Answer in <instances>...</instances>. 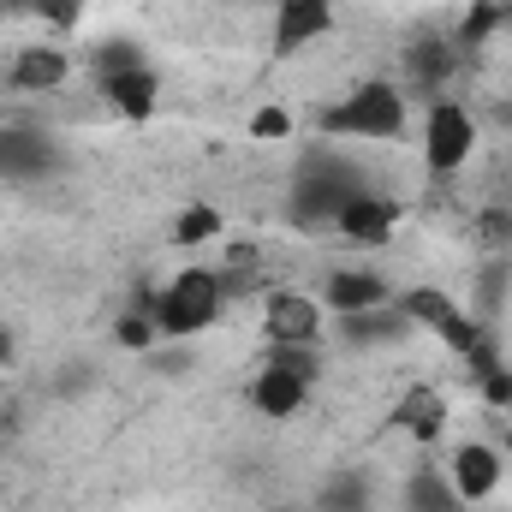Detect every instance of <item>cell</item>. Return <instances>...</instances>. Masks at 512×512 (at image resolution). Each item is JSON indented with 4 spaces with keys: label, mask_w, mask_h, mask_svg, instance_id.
Here are the masks:
<instances>
[{
    "label": "cell",
    "mask_w": 512,
    "mask_h": 512,
    "mask_svg": "<svg viewBox=\"0 0 512 512\" xmlns=\"http://www.w3.org/2000/svg\"><path fill=\"white\" fill-rule=\"evenodd\" d=\"M262 328H268V346H316L322 340V304L304 292H268Z\"/></svg>",
    "instance_id": "ba28073f"
},
{
    "label": "cell",
    "mask_w": 512,
    "mask_h": 512,
    "mask_svg": "<svg viewBox=\"0 0 512 512\" xmlns=\"http://www.w3.org/2000/svg\"><path fill=\"white\" fill-rule=\"evenodd\" d=\"M221 274L215 268H179L161 292H137V310L155 322L161 340H197L209 322H221Z\"/></svg>",
    "instance_id": "6da1fadb"
},
{
    "label": "cell",
    "mask_w": 512,
    "mask_h": 512,
    "mask_svg": "<svg viewBox=\"0 0 512 512\" xmlns=\"http://www.w3.org/2000/svg\"><path fill=\"white\" fill-rule=\"evenodd\" d=\"M292 131V114L286 108H256L251 114V137H286Z\"/></svg>",
    "instance_id": "d4e9b609"
},
{
    "label": "cell",
    "mask_w": 512,
    "mask_h": 512,
    "mask_svg": "<svg viewBox=\"0 0 512 512\" xmlns=\"http://www.w3.org/2000/svg\"><path fill=\"white\" fill-rule=\"evenodd\" d=\"M304 399H310V376H298V370H286V364H262V370H256L251 405L262 411V417L286 423V417L304 411Z\"/></svg>",
    "instance_id": "7c38bea8"
},
{
    "label": "cell",
    "mask_w": 512,
    "mask_h": 512,
    "mask_svg": "<svg viewBox=\"0 0 512 512\" xmlns=\"http://www.w3.org/2000/svg\"><path fill=\"white\" fill-rule=\"evenodd\" d=\"M483 399H489V405H512V370H507V364L483 376Z\"/></svg>",
    "instance_id": "484cf974"
},
{
    "label": "cell",
    "mask_w": 512,
    "mask_h": 512,
    "mask_svg": "<svg viewBox=\"0 0 512 512\" xmlns=\"http://www.w3.org/2000/svg\"><path fill=\"white\" fill-rule=\"evenodd\" d=\"M322 512H370V477L364 471H340L322 483Z\"/></svg>",
    "instance_id": "d6986e66"
},
{
    "label": "cell",
    "mask_w": 512,
    "mask_h": 512,
    "mask_svg": "<svg viewBox=\"0 0 512 512\" xmlns=\"http://www.w3.org/2000/svg\"><path fill=\"white\" fill-rule=\"evenodd\" d=\"M12 358H18V346H12V328H6V322H0V370H6V364H12Z\"/></svg>",
    "instance_id": "f1b7e54d"
},
{
    "label": "cell",
    "mask_w": 512,
    "mask_h": 512,
    "mask_svg": "<svg viewBox=\"0 0 512 512\" xmlns=\"http://www.w3.org/2000/svg\"><path fill=\"white\" fill-rule=\"evenodd\" d=\"M483 6H501V12H507V6H512V0H483Z\"/></svg>",
    "instance_id": "4dcf8cb0"
},
{
    "label": "cell",
    "mask_w": 512,
    "mask_h": 512,
    "mask_svg": "<svg viewBox=\"0 0 512 512\" xmlns=\"http://www.w3.org/2000/svg\"><path fill=\"white\" fill-rule=\"evenodd\" d=\"M364 185V173L352 161H334V155H304L298 161V179H292V215L298 221H334Z\"/></svg>",
    "instance_id": "277c9868"
},
{
    "label": "cell",
    "mask_w": 512,
    "mask_h": 512,
    "mask_svg": "<svg viewBox=\"0 0 512 512\" xmlns=\"http://www.w3.org/2000/svg\"><path fill=\"white\" fill-rule=\"evenodd\" d=\"M328 30H334V0H274L268 54H274V60H292V54H304L310 42H322Z\"/></svg>",
    "instance_id": "8992f818"
},
{
    "label": "cell",
    "mask_w": 512,
    "mask_h": 512,
    "mask_svg": "<svg viewBox=\"0 0 512 512\" xmlns=\"http://www.w3.org/2000/svg\"><path fill=\"white\" fill-rule=\"evenodd\" d=\"M459 489H453V477L447 471H435V465H417L411 471V483H405V512H459Z\"/></svg>",
    "instance_id": "ac0fdd59"
},
{
    "label": "cell",
    "mask_w": 512,
    "mask_h": 512,
    "mask_svg": "<svg viewBox=\"0 0 512 512\" xmlns=\"http://www.w3.org/2000/svg\"><path fill=\"white\" fill-rule=\"evenodd\" d=\"M66 72H72V66H66V54H60V48H48V42H36V48H18V54H12L6 84H12V90H36V96H42V90H60V84H66Z\"/></svg>",
    "instance_id": "2e32d148"
},
{
    "label": "cell",
    "mask_w": 512,
    "mask_h": 512,
    "mask_svg": "<svg viewBox=\"0 0 512 512\" xmlns=\"http://www.w3.org/2000/svg\"><path fill=\"white\" fill-rule=\"evenodd\" d=\"M495 24H501V6H483V0H471V12H465V24L453 30V42H459V48H477V42L495 30Z\"/></svg>",
    "instance_id": "7402d4cb"
},
{
    "label": "cell",
    "mask_w": 512,
    "mask_h": 512,
    "mask_svg": "<svg viewBox=\"0 0 512 512\" xmlns=\"http://www.w3.org/2000/svg\"><path fill=\"white\" fill-rule=\"evenodd\" d=\"M334 227H340L352 245H387L393 227H399V203L382 197V191H358V197L334 215Z\"/></svg>",
    "instance_id": "8fae6325"
},
{
    "label": "cell",
    "mask_w": 512,
    "mask_h": 512,
    "mask_svg": "<svg viewBox=\"0 0 512 512\" xmlns=\"http://www.w3.org/2000/svg\"><path fill=\"white\" fill-rule=\"evenodd\" d=\"M411 334V316L387 298V304H370V310H352V316H340V340L352 346V352H364V346H393V340H405Z\"/></svg>",
    "instance_id": "4fadbf2b"
},
{
    "label": "cell",
    "mask_w": 512,
    "mask_h": 512,
    "mask_svg": "<svg viewBox=\"0 0 512 512\" xmlns=\"http://www.w3.org/2000/svg\"><path fill=\"white\" fill-rule=\"evenodd\" d=\"M447 477H453V489H459V501H465V507L489 501V495L501 489V477H507L501 447H489V441H465V447H453Z\"/></svg>",
    "instance_id": "9c48e42d"
},
{
    "label": "cell",
    "mask_w": 512,
    "mask_h": 512,
    "mask_svg": "<svg viewBox=\"0 0 512 512\" xmlns=\"http://www.w3.org/2000/svg\"><path fill=\"white\" fill-rule=\"evenodd\" d=\"M501 292H507V268H495V274H483V310H501Z\"/></svg>",
    "instance_id": "83f0119b"
},
{
    "label": "cell",
    "mask_w": 512,
    "mask_h": 512,
    "mask_svg": "<svg viewBox=\"0 0 512 512\" xmlns=\"http://www.w3.org/2000/svg\"><path fill=\"white\" fill-rule=\"evenodd\" d=\"M405 72H411V90H423L429 102H441V84L453 78V42L447 36H417L405 48Z\"/></svg>",
    "instance_id": "9a60e30c"
},
{
    "label": "cell",
    "mask_w": 512,
    "mask_h": 512,
    "mask_svg": "<svg viewBox=\"0 0 512 512\" xmlns=\"http://www.w3.org/2000/svg\"><path fill=\"white\" fill-rule=\"evenodd\" d=\"M393 304L411 316V328H429L447 352H459V358L471 364V376H477V382H483L489 370H501V352L489 346L483 322H477V316H465L447 292H435V286H411V292H399Z\"/></svg>",
    "instance_id": "7a4b0ae2"
},
{
    "label": "cell",
    "mask_w": 512,
    "mask_h": 512,
    "mask_svg": "<svg viewBox=\"0 0 512 512\" xmlns=\"http://www.w3.org/2000/svg\"><path fill=\"white\" fill-rule=\"evenodd\" d=\"M322 131L328 137H376V143L405 137V90L387 78H370L322 114Z\"/></svg>",
    "instance_id": "3957f363"
},
{
    "label": "cell",
    "mask_w": 512,
    "mask_h": 512,
    "mask_svg": "<svg viewBox=\"0 0 512 512\" xmlns=\"http://www.w3.org/2000/svg\"><path fill=\"white\" fill-rule=\"evenodd\" d=\"M30 12H42L54 30H72V24H78V12H84V0H36Z\"/></svg>",
    "instance_id": "cb8c5ba5"
},
{
    "label": "cell",
    "mask_w": 512,
    "mask_h": 512,
    "mask_svg": "<svg viewBox=\"0 0 512 512\" xmlns=\"http://www.w3.org/2000/svg\"><path fill=\"white\" fill-rule=\"evenodd\" d=\"M393 429H405L417 447H435V441L447 435V399H441L435 387H411V393H399V405H393Z\"/></svg>",
    "instance_id": "5bb4252c"
},
{
    "label": "cell",
    "mask_w": 512,
    "mask_h": 512,
    "mask_svg": "<svg viewBox=\"0 0 512 512\" xmlns=\"http://www.w3.org/2000/svg\"><path fill=\"white\" fill-rule=\"evenodd\" d=\"M501 447H507V453H512V429H507V441H501Z\"/></svg>",
    "instance_id": "1f68e13d"
},
{
    "label": "cell",
    "mask_w": 512,
    "mask_h": 512,
    "mask_svg": "<svg viewBox=\"0 0 512 512\" xmlns=\"http://www.w3.org/2000/svg\"><path fill=\"white\" fill-rule=\"evenodd\" d=\"M54 167H60V149L42 126H0V179L30 185V179H48Z\"/></svg>",
    "instance_id": "52a82bcc"
},
{
    "label": "cell",
    "mask_w": 512,
    "mask_h": 512,
    "mask_svg": "<svg viewBox=\"0 0 512 512\" xmlns=\"http://www.w3.org/2000/svg\"><path fill=\"white\" fill-rule=\"evenodd\" d=\"M268 364H286V370H298V376H310V382H316V370H322L310 346H268Z\"/></svg>",
    "instance_id": "603a6c76"
},
{
    "label": "cell",
    "mask_w": 512,
    "mask_h": 512,
    "mask_svg": "<svg viewBox=\"0 0 512 512\" xmlns=\"http://www.w3.org/2000/svg\"><path fill=\"white\" fill-rule=\"evenodd\" d=\"M495 120H501V126H512V108H501V114H495Z\"/></svg>",
    "instance_id": "f546056e"
},
{
    "label": "cell",
    "mask_w": 512,
    "mask_h": 512,
    "mask_svg": "<svg viewBox=\"0 0 512 512\" xmlns=\"http://www.w3.org/2000/svg\"><path fill=\"white\" fill-rule=\"evenodd\" d=\"M209 239H221V209H209V203L179 209V221H173V245H179V251H197V245H209Z\"/></svg>",
    "instance_id": "ffe728a7"
},
{
    "label": "cell",
    "mask_w": 512,
    "mask_h": 512,
    "mask_svg": "<svg viewBox=\"0 0 512 512\" xmlns=\"http://www.w3.org/2000/svg\"><path fill=\"white\" fill-rule=\"evenodd\" d=\"M114 340H120V346H126V352H149V346H155V340H161V334H155V322H149V316H143V310H137V304H131L126 316H120V322H114Z\"/></svg>",
    "instance_id": "44dd1931"
},
{
    "label": "cell",
    "mask_w": 512,
    "mask_h": 512,
    "mask_svg": "<svg viewBox=\"0 0 512 512\" xmlns=\"http://www.w3.org/2000/svg\"><path fill=\"white\" fill-rule=\"evenodd\" d=\"M102 96L114 102V114L131 120V126H143L149 114H155V102H161V72L155 66H114V72H102Z\"/></svg>",
    "instance_id": "30bf717a"
},
{
    "label": "cell",
    "mask_w": 512,
    "mask_h": 512,
    "mask_svg": "<svg viewBox=\"0 0 512 512\" xmlns=\"http://www.w3.org/2000/svg\"><path fill=\"white\" fill-rule=\"evenodd\" d=\"M477 233H483V245H501V251L512 245V221H507V215H483V227H477Z\"/></svg>",
    "instance_id": "4316f807"
},
{
    "label": "cell",
    "mask_w": 512,
    "mask_h": 512,
    "mask_svg": "<svg viewBox=\"0 0 512 512\" xmlns=\"http://www.w3.org/2000/svg\"><path fill=\"white\" fill-rule=\"evenodd\" d=\"M393 292H387L382 274H370V268H340V274H328V304L340 310V316H352V310H370V304H387Z\"/></svg>",
    "instance_id": "e0dca14e"
},
{
    "label": "cell",
    "mask_w": 512,
    "mask_h": 512,
    "mask_svg": "<svg viewBox=\"0 0 512 512\" xmlns=\"http://www.w3.org/2000/svg\"><path fill=\"white\" fill-rule=\"evenodd\" d=\"M471 149H477V120H471V108H459V102H429V114H423V161H429V173H459L465 161H471Z\"/></svg>",
    "instance_id": "5b68a950"
}]
</instances>
